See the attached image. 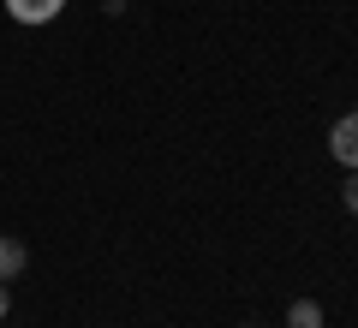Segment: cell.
<instances>
[{
  "label": "cell",
  "instance_id": "obj_2",
  "mask_svg": "<svg viewBox=\"0 0 358 328\" xmlns=\"http://www.w3.org/2000/svg\"><path fill=\"white\" fill-rule=\"evenodd\" d=\"M66 0H6V13L18 18V24H48V18H60Z\"/></svg>",
  "mask_w": 358,
  "mask_h": 328
},
{
  "label": "cell",
  "instance_id": "obj_3",
  "mask_svg": "<svg viewBox=\"0 0 358 328\" xmlns=\"http://www.w3.org/2000/svg\"><path fill=\"white\" fill-rule=\"evenodd\" d=\"M24 263H30V251H24L18 239L0 233V280H18V275H24Z\"/></svg>",
  "mask_w": 358,
  "mask_h": 328
},
{
  "label": "cell",
  "instance_id": "obj_6",
  "mask_svg": "<svg viewBox=\"0 0 358 328\" xmlns=\"http://www.w3.org/2000/svg\"><path fill=\"white\" fill-rule=\"evenodd\" d=\"M6 311H13V299H6V280H0V316H6Z\"/></svg>",
  "mask_w": 358,
  "mask_h": 328
},
{
  "label": "cell",
  "instance_id": "obj_1",
  "mask_svg": "<svg viewBox=\"0 0 358 328\" xmlns=\"http://www.w3.org/2000/svg\"><path fill=\"white\" fill-rule=\"evenodd\" d=\"M329 155L341 167H358V114H341L329 126Z\"/></svg>",
  "mask_w": 358,
  "mask_h": 328
},
{
  "label": "cell",
  "instance_id": "obj_4",
  "mask_svg": "<svg viewBox=\"0 0 358 328\" xmlns=\"http://www.w3.org/2000/svg\"><path fill=\"white\" fill-rule=\"evenodd\" d=\"M287 328H322V304L317 299H293L287 304Z\"/></svg>",
  "mask_w": 358,
  "mask_h": 328
},
{
  "label": "cell",
  "instance_id": "obj_7",
  "mask_svg": "<svg viewBox=\"0 0 358 328\" xmlns=\"http://www.w3.org/2000/svg\"><path fill=\"white\" fill-rule=\"evenodd\" d=\"M245 328H257V322H245Z\"/></svg>",
  "mask_w": 358,
  "mask_h": 328
},
{
  "label": "cell",
  "instance_id": "obj_5",
  "mask_svg": "<svg viewBox=\"0 0 358 328\" xmlns=\"http://www.w3.org/2000/svg\"><path fill=\"white\" fill-rule=\"evenodd\" d=\"M341 203H346V215H352V221H358V167H352V173H346V191H341Z\"/></svg>",
  "mask_w": 358,
  "mask_h": 328
}]
</instances>
